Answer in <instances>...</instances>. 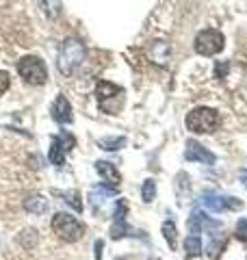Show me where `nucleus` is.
Masks as SVG:
<instances>
[{"instance_id":"obj_5","label":"nucleus","mask_w":247,"mask_h":260,"mask_svg":"<svg viewBox=\"0 0 247 260\" xmlns=\"http://www.w3.org/2000/svg\"><path fill=\"white\" fill-rule=\"evenodd\" d=\"M224 46H226V37H224V32L217 30V28L200 30L195 37V42H193L195 52L200 56H215L224 50Z\"/></svg>"},{"instance_id":"obj_23","label":"nucleus","mask_w":247,"mask_h":260,"mask_svg":"<svg viewBox=\"0 0 247 260\" xmlns=\"http://www.w3.org/2000/svg\"><path fill=\"white\" fill-rule=\"evenodd\" d=\"M238 180H241L243 186L247 189V169H241V172H238Z\"/></svg>"},{"instance_id":"obj_20","label":"nucleus","mask_w":247,"mask_h":260,"mask_svg":"<svg viewBox=\"0 0 247 260\" xmlns=\"http://www.w3.org/2000/svg\"><path fill=\"white\" fill-rule=\"evenodd\" d=\"M11 85V76H9V72H5V70H0V95H3L7 89H9Z\"/></svg>"},{"instance_id":"obj_10","label":"nucleus","mask_w":247,"mask_h":260,"mask_svg":"<svg viewBox=\"0 0 247 260\" xmlns=\"http://www.w3.org/2000/svg\"><path fill=\"white\" fill-rule=\"evenodd\" d=\"M52 119L59 121V124H72L74 121V115H72V104L68 102V98L63 93L56 95V100L52 104Z\"/></svg>"},{"instance_id":"obj_19","label":"nucleus","mask_w":247,"mask_h":260,"mask_svg":"<svg viewBox=\"0 0 247 260\" xmlns=\"http://www.w3.org/2000/svg\"><path fill=\"white\" fill-rule=\"evenodd\" d=\"M234 232H236V239H238V241L247 243V219H238Z\"/></svg>"},{"instance_id":"obj_11","label":"nucleus","mask_w":247,"mask_h":260,"mask_svg":"<svg viewBox=\"0 0 247 260\" xmlns=\"http://www.w3.org/2000/svg\"><path fill=\"white\" fill-rule=\"evenodd\" d=\"M96 172L100 174L102 178H104V182L109 184V189H117L119 186V180H121V176H119V172L115 169L111 162H106V160H98L96 162Z\"/></svg>"},{"instance_id":"obj_13","label":"nucleus","mask_w":247,"mask_h":260,"mask_svg":"<svg viewBox=\"0 0 247 260\" xmlns=\"http://www.w3.org/2000/svg\"><path fill=\"white\" fill-rule=\"evenodd\" d=\"M37 243H39V232L35 230V228H24V230L18 234V245L24 247L26 251L35 249Z\"/></svg>"},{"instance_id":"obj_18","label":"nucleus","mask_w":247,"mask_h":260,"mask_svg":"<svg viewBox=\"0 0 247 260\" xmlns=\"http://www.w3.org/2000/svg\"><path fill=\"white\" fill-rule=\"evenodd\" d=\"M141 198H143L145 204L154 202V198H156V182L152 180V178H147V180L143 182V186H141Z\"/></svg>"},{"instance_id":"obj_14","label":"nucleus","mask_w":247,"mask_h":260,"mask_svg":"<svg viewBox=\"0 0 247 260\" xmlns=\"http://www.w3.org/2000/svg\"><path fill=\"white\" fill-rule=\"evenodd\" d=\"M202 239L197 234H189L184 239V258L187 260H193V258H200L202 256Z\"/></svg>"},{"instance_id":"obj_24","label":"nucleus","mask_w":247,"mask_h":260,"mask_svg":"<svg viewBox=\"0 0 247 260\" xmlns=\"http://www.w3.org/2000/svg\"><path fill=\"white\" fill-rule=\"evenodd\" d=\"M102 258V241H96V260Z\"/></svg>"},{"instance_id":"obj_2","label":"nucleus","mask_w":247,"mask_h":260,"mask_svg":"<svg viewBox=\"0 0 247 260\" xmlns=\"http://www.w3.org/2000/svg\"><path fill=\"white\" fill-rule=\"evenodd\" d=\"M184 124L195 135H210L219 126V113L210 107H197L187 115Z\"/></svg>"},{"instance_id":"obj_3","label":"nucleus","mask_w":247,"mask_h":260,"mask_svg":"<svg viewBox=\"0 0 247 260\" xmlns=\"http://www.w3.org/2000/svg\"><path fill=\"white\" fill-rule=\"evenodd\" d=\"M52 232L65 243H76L85 234V225H82L76 217H72L70 213H56L52 217Z\"/></svg>"},{"instance_id":"obj_25","label":"nucleus","mask_w":247,"mask_h":260,"mask_svg":"<svg viewBox=\"0 0 247 260\" xmlns=\"http://www.w3.org/2000/svg\"><path fill=\"white\" fill-rule=\"evenodd\" d=\"M147 260H159V258H147Z\"/></svg>"},{"instance_id":"obj_1","label":"nucleus","mask_w":247,"mask_h":260,"mask_svg":"<svg viewBox=\"0 0 247 260\" xmlns=\"http://www.w3.org/2000/svg\"><path fill=\"white\" fill-rule=\"evenodd\" d=\"M85 56H87V50L82 46V42L76 37H70L61 44L59 56H56V68H59L63 76H72L85 63Z\"/></svg>"},{"instance_id":"obj_15","label":"nucleus","mask_w":247,"mask_h":260,"mask_svg":"<svg viewBox=\"0 0 247 260\" xmlns=\"http://www.w3.org/2000/svg\"><path fill=\"white\" fill-rule=\"evenodd\" d=\"M39 9L44 11L46 18L54 20L61 13V0H39Z\"/></svg>"},{"instance_id":"obj_4","label":"nucleus","mask_w":247,"mask_h":260,"mask_svg":"<svg viewBox=\"0 0 247 260\" xmlns=\"http://www.w3.org/2000/svg\"><path fill=\"white\" fill-rule=\"evenodd\" d=\"M18 74H20V78L24 80V83H28L33 87H39L48 80V68L39 56L28 54V56H22V59L18 61Z\"/></svg>"},{"instance_id":"obj_12","label":"nucleus","mask_w":247,"mask_h":260,"mask_svg":"<svg viewBox=\"0 0 247 260\" xmlns=\"http://www.w3.org/2000/svg\"><path fill=\"white\" fill-rule=\"evenodd\" d=\"M24 210L30 213V215L46 213L48 210V200L44 198V195H39V193H33V195H28V198L24 200Z\"/></svg>"},{"instance_id":"obj_21","label":"nucleus","mask_w":247,"mask_h":260,"mask_svg":"<svg viewBox=\"0 0 247 260\" xmlns=\"http://www.w3.org/2000/svg\"><path fill=\"white\" fill-rule=\"evenodd\" d=\"M68 202H70V204L74 206V208H76V210H82V204H80V198H78V193H68Z\"/></svg>"},{"instance_id":"obj_6","label":"nucleus","mask_w":247,"mask_h":260,"mask_svg":"<svg viewBox=\"0 0 247 260\" xmlns=\"http://www.w3.org/2000/svg\"><path fill=\"white\" fill-rule=\"evenodd\" d=\"M202 204L212 210V213H228V210H241L243 202L236 198H228V195H219V193H206L202 195Z\"/></svg>"},{"instance_id":"obj_9","label":"nucleus","mask_w":247,"mask_h":260,"mask_svg":"<svg viewBox=\"0 0 247 260\" xmlns=\"http://www.w3.org/2000/svg\"><path fill=\"white\" fill-rule=\"evenodd\" d=\"M74 145H76V139L70 133H61L56 139L52 141V150H50V160L52 165H63L65 160V152H70Z\"/></svg>"},{"instance_id":"obj_7","label":"nucleus","mask_w":247,"mask_h":260,"mask_svg":"<svg viewBox=\"0 0 247 260\" xmlns=\"http://www.w3.org/2000/svg\"><path fill=\"white\" fill-rule=\"evenodd\" d=\"M184 158L189 162H200V165H215L217 162V156L212 154L208 148H204L202 143H197V141H187L184 145Z\"/></svg>"},{"instance_id":"obj_17","label":"nucleus","mask_w":247,"mask_h":260,"mask_svg":"<svg viewBox=\"0 0 247 260\" xmlns=\"http://www.w3.org/2000/svg\"><path fill=\"white\" fill-rule=\"evenodd\" d=\"M98 145H100L102 150L113 152V150H121L123 145H126V139H123V137H106V139L98 141Z\"/></svg>"},{"instance_id":"obj_16","label":"nucleus","mask_w":247,"mask_h":260,"mask_svg":"<svg viewBox=\"0 0 247 260\" xmlns=\"http://www.w3.org/2000/svg\"><path fill=\"white\" fill-rule=\"evenodd\" d=\"M163 237H165V241L169 243L171 249L178 247V230H176V223L174 221H165L163 223Z\"/></svg>"},{"instance_id":"obj_22","label":"nucleus","mask_w":247,"mask_h":260,"mask_svg":"<svg viewBox=\"0 0 247 260\" xmlns=\"http://www.w3.org/2000/svg\"><path fill=\"white\" fill-rule=\"evenodd\" d=\"M228 70H230V65H228V63H217V68H215V74H217V78H226Z\"/></svg>"},{"instance_id":"obj_8","label":"nucleus","mask_w":247,"mask_h":260,"mask_svg":"<svg viewBox=\"0 0 247 260\" xmlns=\"http://www.w3.org/2000/svg\"><path fill=\"white\" fill-rule=\"evenodd\" d=\"M96 95H98V102H100V109L106 111L109 109V102L115 100V102H121L123 100V89L109 83V80H100L96 87Z\"/></svg>"}]
</instances>
